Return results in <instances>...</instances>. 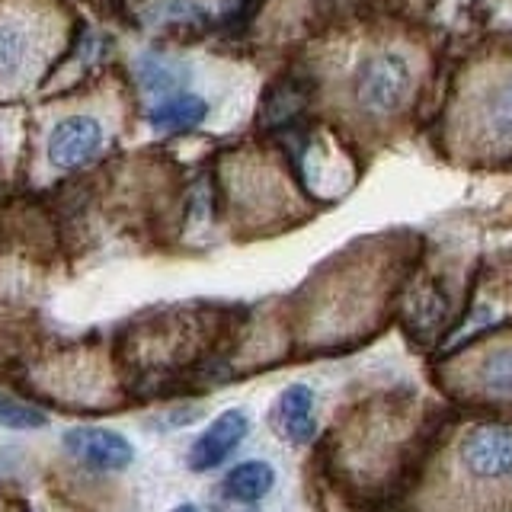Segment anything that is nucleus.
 Returning a JSON list of instances; mask_svg holds the SVG:
<instances>
[{
    "label": "nucleus",
    "instance_id": "obj_2",
    "mask_svg": "<svg viewBox=\"0 0 512 512\" xmlns=\"http://www.w3.org/2000/svg\"><path fill=\"white\" fill-rule=\"evenodd\" d=\"M413 87V71L410 61L397 52H378L372 58H365L356 71V100L365 112L372 116H391L400 106L407 103Z\"/></svg>",
    "mask_w": 512,
    "mask_h": 512
},
{
    "label": "nucleus",
    "instance_id": "obj_8",
    "mask_svg": "<svg viewBox=\"0 0 512 512\" xmlns=\"http://www.w3.org/2000/svg\"><path fill=\"white\" fill-rule=\"evenodd\" d=\"M272 420H276V429L282 432V439L288 442H311L314 439V394L311 388H304V384H292V388H285L276 400V413H272Z\"/></svg>",
    "mask_w": 512,
    "mask_h": 512
},
{
    "label": "nucleus",
    "instance_id": "obj_4",
    "mask_svg": "<svg viewBox=\"0 0 512 512\" xmlns=\"http://www.w3.org/2000/svg\"><path fill=\"white\" fill-rule=\"evenodd\" d=\"M64 448L96 471H122L135 458L128 439L112 429H71L64 436Z\"/></svg>",
    "mask_w": 512,
    "mask_h": 512
},
{
    "label": "nucleus",
    "instance_id": "obj_3",
    "mask_svg": "<svg viewBox=\"0 0 512 512\" xmlns=\"http://www.w3.org/2000/svg\"><path fill=\"white\" fill-rule=\"evenodd\" d=\"M103 151V125L90 116L61 119L48 135V164L55 170H77Z\"/></svg>",
    "mask_w": 512,
    "mask_h": 512
},
{
    "label": "nucleus",
    "instance_id": "obj_5",
    "mask_svg": "<svg viewBox=\"0 0 512 512\" xmlns=\"http://www.w3.org/2000/svg\"><path fill=\"white\" fill-rule=\"evenodd\" d=\"M250 429V420L244 410H224L218 420L208 426L196 439L189 452V468L192 471H212L221 461H228L234 448L244 442Z\"/></svg>",
    "mask_w": 512,
    "mask_h": 512
},
{
    "label": "nucleus",
    "instance_id": "obj_14",
    "mask_svg": "<svg viewBox=\"0 0 512 512\" xmlns=\"http://www.w3.org/2000/svg\"><path fill=\"white\" fill-rule=\"evenodd\" d=\"M487 119H490V128L496 138H512V77H509V84L500 87V93L490 100Z\"/></svg>",
    "mask_w": 512,
    "mask_h": 512
},
{
    "label": "nucleus",
    "instance_id": "obj_9",
    "mask_svg": "<svg viewBox=\"0 0 512 512\" xmlns=\"http://www.w3.org/2000/svg\"><path fill=\"white\" fill-rule=\"evenodd\" d=\"M205 112H208V106H205L202 96L176 93L160 106H154L148 119L157 132H189V128H196L205 119Z\"/></svg>",
    "mask_w": 512,
    "mask_h": 512
},
{
    "label": "nucleus",
    "instance_id": "obj_15",
    "mask_svg": "<svg viewBox=\"0 0 512 512\" xmlns=\"http://www.w3.org/2000/svg\"><path fill=\"white\" fill-rule=\"evenodd\" d=\"M173 512H196V506H189V503H186V506H176Z\"/></svg>",
    "mask_w": 512,
    "mask_h": 512
},
{
    "label": "nucleus",
    "instance_id": "obj_16",
    "mask_svg": "<svg viewBox=\"0 0 512 512\" xmlns=\"http://www.w3.org/2000/svg\"><path fill=\"white\" fill-rule=\"evenodd\" d=\"M0 512H13V509L7 506V500H4V496H0Z\"/></svg>",
    "mask_w": 512,
    "mask_h": 512
},
{
    "label": "nucleus",
    "instance_id": "obj_6",
    "mask_svg": "<svg viewBox=\"0 0 512 512\" xmlns=\"http://www.w3.org/2000/svg\"><path fill=\"white\" fill-rule=\"evenodd\" d=\"M42 58V32L32 20H0V80H20Z\"/></svg>",
    "mask_w": 512,
    "mask_h": 512
},
{
    "label": "nucleus",
    "instance_id": "obj_7",
    "mask_svg": "<svg viewBox=\"0 0 512 512\" xmlns=\"http://www.w3.org/2000/svg\"><path fill=\"white\" fill-rule=\"evenodd\" d=\"M464 388L477 397L512 404V343L480 352L468 372H464Z\"/></svg>",
    "mask_w": 512,
    "mask_h": 512
},
{
    "label": "nucleus",
    "instance_id": "obj_12",
    "mask_svg": "<svg viewBox=\"0 0 512 512\" xmlns=\"http://www.w3.org/2000/svg\"><path fill=\"white\" fill-rule=\"evenodd\" d=\"M205 16H208V10L199 4V0H157L151 7L154 23H199Z\"/></svg>",
    "mask_w": 512,
    "mask_h": 512
},
{
    "label": "nucleus",
    "instance_id": "obj_11",
    "mask_svg": "<svg viewBox=\"0 0 512 512\" xmlns=\"http://www.w3.org/2000/svg\"><path fill=\"white\" fill-rule=\"evenodd\" d=\"M0 423L10 426V429H42L48 420H45L42 410L29 407L10 394H0Z\"/></svg>",
    "mask_w": 512,
    "mask_h": 512
},
{
    "label": "nucleus",
    "instance_id": "obj_10",
    "mask_svg": "<svg viewBox=\"0 0 512 512\" xmlns=\"http://www.w3.org/2000/svg\"><path fill=\"white\" fill-rule=\"evenodd\" d=\"M276 484V471L266 461H244L224 477V493L237 503H256Z\"/></svg>",
    "mask_w": 512,
    "mask_h": 512
},
{
    "label": "nucleus",
    "instance_id": "obj_1",
    "mask_svg": "<svg viewBox=\"0 0 512 512\" xmlns=\"http://www.w3.org/2000/svg\"><path fill=\"white\" fill-rule=\"evenodd\" d=\"M423 512H509L512 426L477 423L436 458L420 493Z\"/></svg>",
    "mask_w": 512,
    "mask_h": 512
},
{
    "label": "nucleus",
    "instance_id": "obj_13",
    "mask_svg": "<svg viewBox=\"0 0 512 512\" xmlns=\"http://www.w3.org/2000/svg\"><path fill=\"white\" fill-rule=\"evenodd\" d=\"M138 80H141L144 90L167 93L180 84V71H176L173 64L160 61V58H144V61H138Z\"/></svg>",
    "mask_w": 512,
    "mask_h": 512
}]
</instances>
